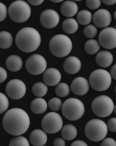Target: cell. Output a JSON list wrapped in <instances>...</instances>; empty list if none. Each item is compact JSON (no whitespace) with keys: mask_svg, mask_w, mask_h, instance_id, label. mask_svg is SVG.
Returning <instances> with one entry per match:
<instances>
[{"mask_svg":"<svg viewBox=\"0 0 116 146\" xmlns=\"http://www.w3.org/2000/svg\"><path fill=\"white\" fill-rule=\"evenodd\" d=\"M99 43L106 49H113L116 47V29L107 27L101 31L99 34Z\"/></svg>","mask_w":116,"mask_h":146,"instance_id":"7c38bea8","label":"cell"},{"mask_svg":"<svg viewBox=\"0 0 116 146\" xmlns=\"http://www.w3.org/2000/svg\"><path fill=\"white\" fill-rule=\"evenodd\" d=\"M5 90L8 97L13 100H19L25 95L26 86L21 80L14 79L8 82Z\"/></svg>","mask_w":116,"mask_h":146,"instance_id":"8fae6325","label":"cell"},{"mask_svg":"<svg viewBox=\"0 0 116 146\" xmlns=\"http://www.w3.org/2000/svg\"><path fill=\"white\" fill-rule=\"evenodd\" d=\"M30 143L33 146H43L47 142V135L44 131L36 129L30 135Z\"/></svg>","mask_w":116,"mask_h":146,"instance_id":"ac0fdd59","label":"cell"},{"mask_svg":"<svg viewBox=\"0 0 116 146\" xmlns=\"http://www.w3.org/2000/svg\"><path fill=\"white\" fill-rule=\"evenodd\" d=\"M47 104H48L49 109L53 111H57L60 110L62 107V105H63L61 100L60 98H56V97L49 100Z\"/></svg>","mask_w":116,"mask_h":146,"instance_id":"4dcf8cb0","label":"cell"},{"mask_svg":"<svg viewBox=\"0 0 116 146\" xmlns=\"http://www.w3.org/2000/svg\"><path fill=\"white\" fill-rule=\"evenodd\" d=\"M28 2L33 6H39L44 2V0H29Z\"/></svg>","mask_w":116,"mask_h":146,"instance_id":"60d3db41","label":"cell"},{"mask_svg":"<svg viewBox=\"0 0 116 146\" xmlns=\"http://www.w3.org/2000/svg\"><path fill=\"white\" fill-rule=\"evenodd\" d=\"M47 101L42 98H35L31 104V110L36 114H41L47 111Z\"/></svg>","mask_w":116,"mask_h":146,"instance_id":"7402d4cb","label":"cell"},{"mask_svg":"<svg viewBox=\"0 0 116 146\" xmlns=\"http://www.w3.org/2000/svg\"><path fill=\"white\" fill-rule=\"evenodd\" d=\"M30 117L24 110L18 108L9 109L2 119V126L9 135H22L30 127Z\"/></svg>","mask_w":116,"mask_h":146,"instance_id":"6da1fadb","label":"cell"},{"mask_svg":"<svg viewBox=\"0 0 116 146\" xmlns=\"http://www.w3.org/2000/svg\"><path fill=\"white\" fill-rule=\"evenodd\" d=\"M101 146H116V142L114 139L111 137H107V138H104L102 142L100 144Z\"/></svg>","mask_w":116,"mask_h":146,"instance_id":"8d00e7d4","label":"cell"},{"mask_svg":"<svg viewBox=\"0 0 116 146\" xmlns=\"http://www.w3.org/2000/svg\"><path fill=\"white\" fill-rule=\"evenodd\" d=\"M110 75H111L112 79L116 80V64H114L110 70Z\"/></svg>","mask_w":116,"mask_h":146,"instance_id":"b9f144b4","label":"cell"},{"mask_svg":"<svg viewBox=\"0 0 116 146\" xmlns=\"http://www.w3.org/2000/svg\"><path fill=\"white\" fill-rule=\"evenodd\" d=\"M78 135V130L76 127L73 124H66L61 129V135L63 138L65 140H72L76 137Z\"/></svg>","mask_w":116,"mask_h":146,"instance_id":"603a6c76","label":"cell"},{"mask_svg":"<svg viewBox=\"0 0 116 146\" xmlns=\"http://www.w3.org/2000/svg\"><path fill=\"white\" fill-rule=\"evenodd\" d=\"M99 48H100V46H99V43L97 40H94V39H90V40H87L84 46L85 51L90 55L95 54L97 53Z\"/></svg>","mask_w":116,"mask_h":146,"instance_id":"484cf974","label":"cell"},{"mask_svg":"<svg viewBox=\"0 0 116 146\" xmlns=\"http://www.w3.org/2000/svg\"><path fill=\"white\" fill-rule=\"evenodd\" d=\"M40 22L45 28H54L60 23V16L54 9H46L40 15Z\"/></svg>","mask_w":116,"mask_h":146,"instance_id":"4fadbf2b","label":"cell"},{"mask_svg":"<svg viewBox=\"0 0 116 146\" xmlns=\"http://www.w3.org/2000/svg\"><path fill=\"white\" fill-rule=\"evenodd\" d=\"M77 21L82 25H87L91 22L92 15L89 10H81L77 14Z\"/></svg>","mask_w":116,"mask_h":146,"instance_id":"83f0119b","label":"cell"},{"mask_svg":"<svg viewBox=\"0 0 116 146\" xmlns=\"http://www.w3.org/2000/svg\"><path fill=\"white\" fill-rule=\"evenodd\" d=\"M71 90L77 96H83L89 90V83L86 78L78 77L73 80L71 86Z\"/></svg>","mask_w":116,"mask_h":146,"instance_id":"9a60e30c","label":"cell"},{"mask_svg":"<svg viewBox=\"0 0 116 146\" xmlns=\"http://www.w3.org/2000/svg\"><path fill=\"white\" fill-rule=\"evenodd\" d=\"M114 17H115V19H116V12H115V15H114Z\"/></svg>","mask_w":116,"mask_h":146,"instance_id":"f6af8a7d","label":"cell"},{"mask_svg":"<svg viewBox=\"0 0 116 146\" xmlns=\"http://www.w3.org/2000/svg\"><path fill=\"white\" fill-rule=\"evenodd\" d=\"M51 53L56 57H65L71 52L73 44L69 37L58 34L51 38L49 44Z\"/></svg>","mask_w":116,"mask_h":146,"instance_id":"3957f363","label":"cell"},{"mask_svg":"<svg viewBox=\"0 0 116 146\" xmlns=\"http://www.w3.org/2000/svg\"><path fill=\"white\" fill-rule=\"evenodd\" d=\"M78 9H79V7L77 4L73 1H70V0L63 2L60 7V11L62 14L65 17H69V18L76 15V13H78Z\"/></svg>","mask_w":116,"mask_h":146,"instance_id":"ffe728a7","label":"cell"},{"mask_svg":"<svg viewBox=\"0 0 116 146\" xmlns=\"http://www.w3.org/2000/svg\"><path fill=\"white\" fill-rule=\"evenodd\" d=\"M115 105L113 100L107 96H99L93 100L91 110L93 113L101 118L107 117L113 113Z\"/></svg>","mask_w":116,"mask_h":146,"instance_id":"ba28073f","label":"cell"},{"mask_svg":"<svg viewBox=\"0 0 116 146\" xmlns=\"http://www.w3.org/2000/svg\"><path fill=\"white\" fill-rule=\"evenodd\" d=\"M39 33L35 28L27 27L18 31L15 36V44L21 51L30 53L36 51L41 44Z\"/></svg>","mask_w":116,"mask_h":146,"instance_id":"7a4b0ae2","label":"cell"},{"mask_svg":"<svg viewBox=\"0 0 116 146\" xmlns=\"http://www.w3.org/2000/svg\"><path fill=\"white\" fill-rule=\"evenodd\" d=\"M48 91V88L45 83L41 82H36L32 87V92L35 96L39 98L44 96Z\"/></svg>","mask_w":116,"mask_h":146,"instance_id":"4316f807","label":"cell"},{"mask_svg":"<svg viewBox=\"0 0 116 146\" xmlns=\"http://www.w3.org/2000/svg\"><path fill=\"white\" fill-rule=\"evenodd\" d=\"M107 129L112 132H116V118L113 117V118L110 119L107 121Z\"/></svg>","mask_w":116,"mask_h":146,"instance_id":"d590c367","label":"cell"},{"mask_svg":"<svg viewBox=\"0 0 116 146\" xmlns=\"http://www.w3.org/2000/svg\"><path fill=\"white\" fill-rule=\"evenodd\" d=\"M112 21L111 14L107 9H98L93 15V22L98 28H107Z\"/></svg>","mask_w":116,"mask_h":146,"instance_id":"5bb4252c","label":"cell"},{"mask_svg":"<svg viewBox=\"0 0 116 146\" xmlns=\"http://www.w3.org/2000/svg\"><path fill=\"white\" fill-rule=\"evenodd\" d=\"M7 78V72L3 67H0V83L5 82Z\"/></svg>","mask_w":116,"mask_h":146,"instance_id":"74e56055","label":"cell"},{"mask_svg":"<svg viewBox=\"0 0 116 146\" xmlns=\"http://www.w3.org/2000/svg\"><path fill=\"white\" fill-rule=\"evenodd\" d=\"M71 146H87V144L83 140H76L71 144Z\"/></svg>","mask_w":116,"mask_h":146,"instance_id":"ab89813d","label":"cell"},{"mask_svg":"<svg viewBox=\"0 0 116 146\" xmlns=\"http://www.w3.org/2000/svg\"><path fill=\"white\" fill-rule=\"evenodd\" d=\"M9 146H29V142L25 137L18 135L12 139L9 143Z\"/></svg>","mask_w":116,"mask_h":146,"instance_id":"f546056e","label":"cell"},{"mask_svg":"<svg viewBox=\"0 0 116 146\" xmlns=\"http://www.w3.org/2000/svg\"><path fill=\"white\" fill-rule=\"evenodd\" d=\"M51 2L53 3H60V2H62V0H51Z\"/></svg>","mask_w":116,"mask_h":146,"instance_id":"ee69618b","label":"cell"},{"mask_svg":"<svg viewBox=\"0 0 116 146\" xmlns=\"http://www.w3.org/2000/svg\"><path fill=\"white\" fill-rule=\"evenodd\" d=\"M102 2L107 5H113L116 3V0H103Z\"/></svg>","mask_w":116,"mask_h":146,"instance_id":"7bdbcfd3","label":"cell"},{"mask_svg":"<svg viewBox=\"0 0 116 146\" xmlns=\"http://www.w3.org/2000/svg\"><path fill=\"white\" fill-rule=\"evenodd\" d=\"M84 131L89 140L93 142H99L107 136L108 129L105 121L94 119L87 122Z\"/></svg>","mask_w":116,"mask_h":146,"instance_id":"5b68a950","label":"cell"},{"mask_svg":"<svg viewBox=\"0 0 116 146\" xmlns=\"http://www.w3.org/2000/svg\"><path fill=\"white\" fill-rule=\"evenodd\" d=\"M62 28L65 33L67 34L75 33L79 29V23L73 18H67L63 21Z\"/></svg>","mask_w":116,"mask_h":146,"instance_id":"cb8c5ba5","label":"cell"},{"mask_svg":"<svg viewBox=\"0 0 116 146\" xmlns=\"http://www.w3.org/2000/svg\"><path fill=\"white\" fill-rule=\"evenodd\" d=\"M97 33V28L93 25H88L83 29V34L88 38H93Z\"/></svg>","mask_w":116,"mask_h":146,"instance_id":"1f68e13d","label":"cell"},{"mask_svg":"<svg viewBox=\"0 0 116 146\" xmlns=\"http://www.w3.org/2000/svg\"><path fill=\"white\" fill-rule=\"evenodd\" d=\"M6 67L9 71L17 72L21 70L23 66L22 59L17 55H11L8 56L5 62Z\"/></svg>","mask_w":116,"mask_h":146,"instance_id":"44dd1931","label":"cell"},{"mask_svg":"<svg viewBox=\"0 0 116 146\" xmlns=\"http://www.w3.org/2000/svg\"><path fill=\"white\" fill-rule=\"evenodd\" d=\"M7 16V9L5 4L0 2V22H2Z\"/></svg>","mask_w":116,"mask_h":146,"instance_id":"e575fe53","label":"cell"},{"mask_svg":"<svg viewBox=\"0 0 116 146\" xmlns=\"http://www.w3.org/2000/svg\"><path fill=\"white\" fill-rule=\"evenodd\" d=\"M70 93V87L67 83L62 82V83H58L55 88V93L58 97L60 98H64L68 96Z\"/></svg>","mask_w":116,"mask_h":146,"instance_id":"f1b7e54d","label":"cell"},{"mask_svg":"<svg viewBox=\"0 0 116 146\" xmlns=\"http://www.w3.org/2000/svg\"><path fill=\"white\" fill-rule=\"evenodd\" d=\"M61 73L55 68H49L44 71L43 74V80L47 86H55L60 83L61 80Z\"/></svg>","mask_w":116,"mask_h":146,"instance_id":"2e32d148","label":"cell"},{"mask_svg":"<svg viewBox=\"0 0 116 146\" xmlns=\"http://www.w3.org/2000/svg\"><path fill=\"white\" fill-rule=\"evenodd\" d=\"M47 62L45 58L40 54L31 55L27 59L25 68L28 73L32 75H39L47 70Z\"/></svg>","mask_w":116,"mask_h":146,"instance_id":"30bf717a","label":"cell"},{"mask_svg":"<svg viewBox=\"0 0 116 146\" xmlns=\"http://www.w3.org/2000/svg\"><path fill=\"white\" fill-rule=\"evenodd\" d=\"M7 13L9 18L15 23H22L29 19L31 14V9L26 2L17 0L9 5Z\"/></svg>","mask_w":116,"mask_h":146,"instance_id":"277c9868","label":"cell"},{"mask_svg":"<svg viewBox=\"0 0 116 146\" xmlns=\"http://www.w3.org/2000/svg\"><path fill=\"white\" fill-rule=\"evenodd\" d=\"M62 112L64 117L70 121H76L81 118L85 112V107L81 100L71 98L62 105Z\"/></svg>","mask_w":116,"mask_h":146,"instance_id":"8992f818","label":"cell"},{"mask_svg":"<svg viewBox=\"0 0 116 146\" xmlns=\"http://www.w3.org/2000/svg\"><path fill=\"white\" fill-rule=\"evenodd\" d=\"M53 145L55 146H65V142L64 139L57 137L54 140Z\"/></svg>","mask_w":116,"mask_h":146,"instance_id":"f35d334b","label":"cell"},{"mask_svg":"<svg viewBox=\"0 0 116 146\" xmlns=\"http://www.w3.org/2000/svg\"><path fill=\"white\" fill-rule=\"evenodd\" d=\"M96 62L101 67L107 68L113 62V54L108 51H101L96 56Z\"/></svg>","mask_w":116,"mask_h":146,"instance_id":"d6986e66","label":"cell"},{"mask_svg":"<svg viewBox=\"0 0 116 146\" xmlns=\"http://www.w3.org/2000/svg\"><path fill=\"white\" fill-rule=\"evenodd\" d=\"M100 0H87L86 5L90 9H97L101 6Z\"/></svg>","mask_w":116,"mask_h":146,"instance_id":"836d02e7","label":"cell"},{"mask_svg":"<svg viewBox=\"0 0 116 146\" xmlns=\"http://www.w3.org/2000/svg\"><path fill=\"white\" fill-rule=\"evenodd\" d=\"M89 83L94 90L105 91L111 86V75L106 70L103 69H98L91 73Z\"/></svg>","mask_w":116,"mask_h":146,"instance_id":"52a82bcc","label":"cell"},{"mask_svg":"<svg viewBox=\"0 0 116 146\" xmlns=\"http://www.w3.org/2000/svg\"><path fill=\"white\" fill-rule=\"evenodd\" d=\"M81 67V62L79 58L75 56H69L65 60L63 63V68L67 73L70 75H74L79 72Z\"/></svg>","mask_w":116,"mask_h":146,"instance_id":"e0dca14e","label":"cell"},{"mask_svg":"<svg viewBox=\"0 0 116 146\" xmlns=\"http://www.w3.org/2000/svg\"><path fill=\"white\" fill-rule=\"evenodd\" d=\"M9 107V100L2 93H0V114L5 113Z\"/></svg>","mask_w":116,"mask_h":146,"instance_id":"d6a6232c","label":"cell"},{"mask_svg":"<svg viewBox=\"0 0 116 146\" xmlns=\"http://www.w3.org/2000/svg\"><path fill=\"white\" fill-rule=\"evenodd\" d=\"M13 42V36L7 31L0 32V48L7 49L11 46Z\"/></svg>","mask_w":116,"mask_h":146,"instance_id":"d4e9b609","label":"cell"},{"mask_svg":"<svg viewBox=\"0 0 116 146\" xmlns=\"http://www.w3.org/2000/svg\"><path fill=\"white\" fill-rule=\"evenodd\" d=\"M63 125V121L61 116L55 112L47 113L41 121L43 130L48 134L57 133L61 130Z\"/></svg>","mask_w":116,"mask_h":146,"instance_id":"9c48e42d","label":"cell"}]
</instances>
